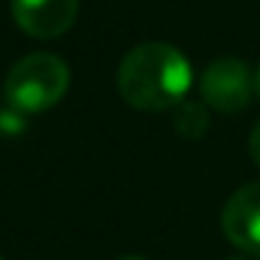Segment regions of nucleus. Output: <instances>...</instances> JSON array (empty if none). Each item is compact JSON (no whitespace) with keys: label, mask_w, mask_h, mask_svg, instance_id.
<instances>
[{"label":"nucleus","mask_w":260,"mask_h":260,"mask_svg":"<svg viewBox=\"0 0 260 260\" xmlns=\"http://www.w3.org/2000/svg\"><path fill=\"white\" fill-rule=\"evenodd\" d=\"M207 109L204 104H196V101H182L179 107H174V129L179 132L182 137L187 140H196L207 132Z\"/></svg>","instance_id":"obj_6"},{"label":"nucleus","mask_w":260,"mask_h":260,"mask_svg":"<svg viewBox=\"0 0 260 260\" xmlns=\"http://www.w3.org/2000/svg\"><path fill=\"white\" fill-rule=\"evenodd\" d=\"M0 260H3V257H0Z\"/></svg>","instance_id":"obj_11"},{"label":"nucleus","mask_w":260,"mask_h":260,"mask_svg":"<svg viewBox=\"0 0 260 260\" xmlns=\"http://www.w3.org/2000/svg\"><path fill=\"white\" fill-rule=\"evenodd\" d=\"M221 226L232 246L246 254H260V182H249L226 199Z\"/></svg>","instance_id":"obj_4"},{"label":"nucleus","mask_w":260,"mask_h":260,"mask_svg":"<svg viewBox=\"0 0 260 260\" xmlns=\"http://www.w3.org/2000/svg\"><path fill=\"white\" fill-rule=\"evenodd\" d=\"M115 260H146V257H140V254H120V257H115Z\"/></svg>","instance_id":"obj_9"},{"label":"nucleus","mask_w":260,"mask_h":260,"mask_svg":"<svg viewBox=\"0 0 260 260\" xmlns=\"http://www.w3.org/2000/svg\"><path fill=\"white\" fill-rule=\"evenodd\" d=\"M12 14L20 31L37 40H53L73 28L79 0H12Z\"/></svg>","instance_id":"obj_5"},{"label":"nucleus","mask_w":260,"mask_h":260,"mask_svg":"<svg viewBox=\"0 0 260 260\" xmlns=\"http://www.w3.org/2000/svg\"><path fill=\"white\" fill-rule=\"evenodd\" d=\"M70 87V70L56 53H28L12 64L3 81L6 104L20 115H40L56 107Z\"/></svg>","instance_id":"obj_2"},{"label":"nucleus","mask_w":260,"mask_h":260,"mask_svg":"<svg viewBox=\"0 0 260 260\" xmlns=\"http://www.w3.org/2000/svg\"><path fill=\"white\" fill-rule=\"evenodd\" d=\"M249 154H252V159L260 165V120L254 123L252 135H249Z\"/></svg>","instance_id":"obj_7"},{"label":"nucleus","mask_w":260,"mask_h":260,"mask_svg":"<svg viewBox=\"0 0 260 260\" xmlns=\"http://www.w3.org/2000/svg\"><path fill=\"white\" fill-rule=\"evenodd\" d=\"M226 260H246V257H226Z\"/></svg>","instance_id":"obj_10"},{"label":"nucleus","mask_w":260,"mask_h":260,"mask_svg":"<svg viewBox=\"0 0 260 260\" xmlns=\"http://www.w3.org/2000/svg\"><path fill=\"white\" fill-rule=\"evenodd\" d=\"M254 95L260 98V68L254 70Z\"/></svg>","instance_id":"obj_8"},{"label":"nucleus","mask_w":260,"mask_h":260,"mask_svg":"<svg viewBox=\"0 0 260 260\" xmlns=\"http://www.w3.org/2000/svg\"><path fill=\"white\" fill-rule=\"evenodd\" d=\"M193 81L187 56L168 42H143L118 68V92L140 112H165L185 101Z\"/></svg>","instance_id":"obj_1"},{"label":"nucleus","mask_w":260,"mask_h":260,"mask_svg":"<svg viewBox=\"0 0 260 260\" xmlns=\"http://www.w3.org/2000/svg\"><path fill=\"white\" fill-rule=\"evenodd\" d=\"M199 90L210 109L221 115H235L249 107L254 95V73L243 59L221 56L204 68L199 79Z\"/></svg>","instance_id":"obj_3"}]
</instances>
